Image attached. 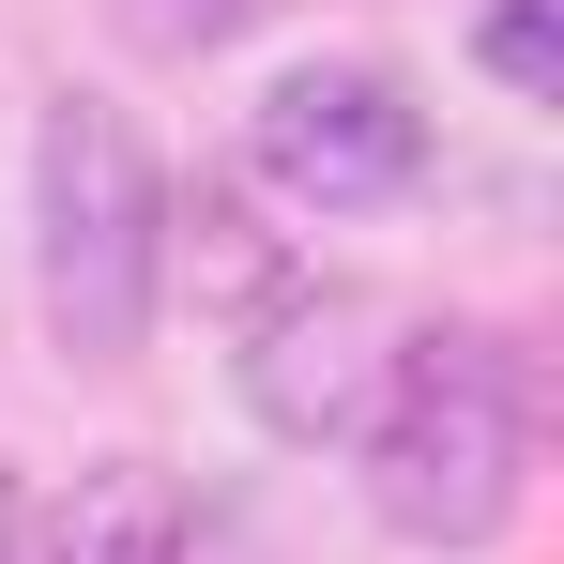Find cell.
<instances>
[{
  "mask_svg": "<svg viewBox=\"0 0 564 564\" xmlns=\"http://www.w3.org/2000/svg\"><path fill=\"white\" fill-rule=\"evenodd\" d=\"M381 305L367 290H321V275H290L275 321H245V412L275 427V443H336V427H367L381 412Z\"/></svg>",
  "mask_w": 564,
  "mask_h": 564,
  "instance_id": "4",
  "label": "cell"
},
{
  "mask_svg": "<svg viewBox=\"0 0 564 564\" xmlns=\"http://www.w3.org/2000/svg\"><path fill=\"white\" fill-rule=\"evenodd\" d=\"M519 473H534V367L519 336H397L381 367V412H367V503L381 534L412 550H488L519 519Z\"/></svg>",
  "mask_w": 564,
  "mask_h": 564,
  "instance_id": "1",
  "label": "cell"
},
{
  "mask_svg": "<svg viewBox=\"0 0 564 564\" xmlns=\"http://www.w3.org/2000/svg\"><path fill=\"white\" fill-rule=\"evenodd\" d=\"M153 229H169V198H153L138 122L107 93H62L46 138H31V275H46V336L77 367H122L153 336V290H169L153 275Z\"/></svg>",
  "mask_w": 564,
  "mask_h": 564,
  "instance_id": "2",
  "label": "cell"
},
{
  "mask_svg": "<svg viewBox=\"0 0 564 564\" xmlns=\"http://www.w3.org/2000/svg\"><path fill=\"white\" fill-rule=\"evenodd\" d=\"M0 564H15V488H0Z\"/></svg>",
  "mask_w": 564,
  "mask_h": 564,
  "instance_id": "9",
  "label": "cell"
},
{
  "mask_svg": "<svg viewBox=\"0 0 564 564\" xmlns=\"http://www.w3.org/2000/svg\"><path fill=\"white\" fill-rule=\"evenodd\" d=\"M473 46H488V77H503V93H550V77H564V31H550V0H503V15H488Z\"/></svg>",
  "mask_w": 564,
  "mask_h": 564,
  "instance_id": "7",
  "label": "cell"
},
{
  "mask_svg": "<svg viewBox=\"0 0 564 564\" xmlns=\"http://www.w3.org/2000/svg\"><path fill=\"white\" fill-rule=\"evenodd\" d=\"M229 15H245V0H198V31H229Z\"/></svg>",
  "mask_w": 564,
  "mask_h": 564,
  "instance_id": "8",
  "label": "cell"
},
{
  "mask_svg": "<svg viewBox=\"0 0 564 564\" xmlns=\"http://www.w3.org/2000/svg\"><path fill=\"white\" fill-rule=\"evenodd\" d=\"M46 564H184V488L153 458H93L46 503Z\"/></svg>",
  "mask_w": 564,
  "mask_h": 564,
  "instance_id": "6",
  "label": "cell"
},
{
  "mask_svg": "<svg viewBox=\"0 0 564 564\" xmlns=\"http://www.w3.org/2000/svg\"><path fill=\"white\" fill-rule=\"evenodd\" d=\"M153 275H184L198 305H214V321H275L305 260H290L275 229H260V214H245V184H198L184 214L153 229Z\"/></svg>",
  "mask_w": 564,
  "mask_h": 564,
  "instance_id": "5",
  "label": "cell"
},
{
  "mask_svg": "<svg viewBox=\"0 0 564 564\" xmlns=\"http://www.w3.org/2000/svg\"><path fill=\"white\" fill-rule=\"evenodd\" d=\"M427 169V107L397 93L381 62H305L260 93V184L305 198V214H367Z\"/></svg>",
  "mask_w": 564,
  "mask_h": 564,
  "instance_id": "3",
  "label": "cell"
}]
</instances>
